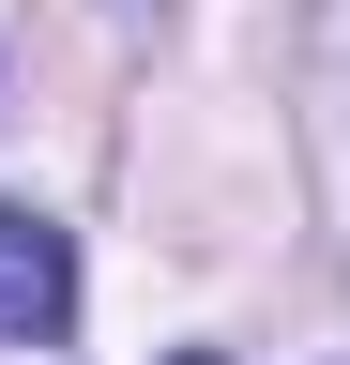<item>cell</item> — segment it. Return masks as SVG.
Masks as SVG:
<instances>
[{
	"label": "cell",
	"instance_id": "6da1fadb",
	"mask_svg": "<svg viewBox=\"0 0 350 365\" xmlns=\"http://www.w3.org/2000/svg\"><path fill=\"white\" fill-rule=\"evenodd\" d=\"M61 319H76V244L0 198V350H46Z\"/></svg>",
	"mask_w": 350,
	"mask_h": 365
},
{
	"label": "cell",
	"instance_id": "7a4b0ae2",
	"mask_svg": "<svg viewBox=\"0 0 350 365\" xmlns=\"http://www.w3.org/2000/svg\"><path fill=\"white\" fill-rule=\"evenodd\" d=\"M168 365H213V350H168Z\"/></svg>",
	"mask_w": 350,
	"mask_h": 365
},
{
	"label": "cell",
	"instance_id": "3957f363",
	"mask_svg": "<svg viewBox=\"0 0 350 365\" xmlns=\"http://www.w3.org/2000/svg\"><path fill=\"white\" fill-rule=\"evenodd\" d=\"M122 16H138V0H122Z\"/></svg>",
	"mask_w": 350,
	"mask_h": 365
}]
</instances>
